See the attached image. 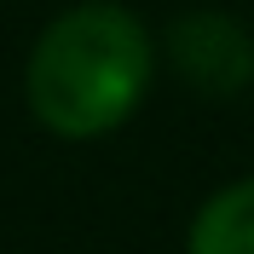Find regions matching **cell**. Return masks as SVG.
<instances>
[{"label": "cell", "instance_id": "obj_3", "mask_svg": "<svg viewBox=\"0 0 254 254\" xmlns=\"http://www.w3.org/2000/svg\"><path fill=\"white\" fill-rule=\"evenodd\" d=\"M190 254H254V179L214 190L190 220Z\"/></svg>", "mask_w": 254, "mask_h": 254}, {"label": "cell", "instance_id": "obj_2", "mask_svg": "<svg viewBox=\"0 0 254 254\" xmlns=\"http://www.w3.org/2000/svg\"><path fill=\"white\" fill-rule=\"evenodd\" d=\"M168 58L185 75V87L231 98L254 81V35L225 12H185L168 29Z\"/></svg>", "mask_w": 254, "mask_h": 254}, {"label": "cell", "instance_id": "obj_1", "mask_svg": "<svg viewBox=\"0 0 254 254\" xmlns=\"http://www.w3.org/2000/svg\"><path fill=\"white\" fill-rule=\"evenodd\" d=\"M150 75V29L116 0H81L41 29L23 69V98L58 139H104L144 104Z\"/></svg>", "mask_w": 254, "mask_h": 254}]
</instances>
